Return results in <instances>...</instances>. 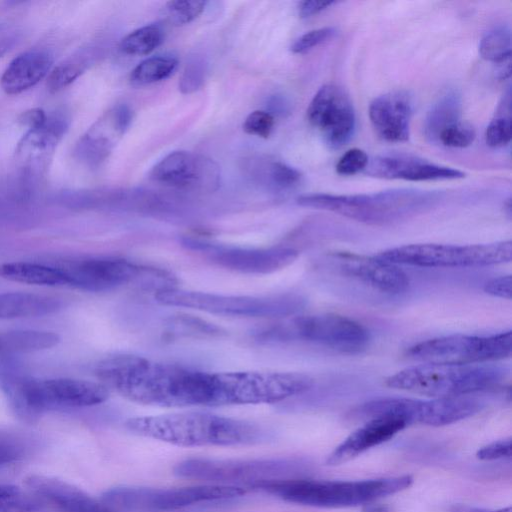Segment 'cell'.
I'll return each mask as SVG.
<instances>
[{
    "label": "cell",
    "instance_id": "83f0119b",
    "mask_svg": "<svg viewBox=\"0 0 512 512\" xmlns=\"http://www.w3.org/2000/svg\"><path fill=\"white\" fill-rule=\"evenodd\" d=\"M0 277L9 281L40 285H67L66 278L56 266L30 262H7L0 264Z\"/></svg>",
    "mask_w": 512,
    "mask_h": 512
},
{
    "label": "cell",
    "instance_id": "7c38bea8",
    "mask_svg": "<svg viewBox=\"0 0 512 512\" xmlns=\"http://www.w3.org/2000/svg\"><path fill=\"white\" fill-rule=\"evenodd\" d=\"M272 333L350 354L365 350L370 342L369 332L363 325L346 316L330 313L295 317Z\"/></svg>",
    "mask_w": 512,
    "mask_h": 512
},
{
    "label": "cell",
    "instance_id": "f6af8a7d",
    "mask_svg": "<svg viewBox=\"0 0 512 512\" xmlns=\"http://www.w3.org/2000/svg\"><path fill=\"white\" fill-rule=\"evenodd\" d=\"M511 285V276L503 275L487 281L484 285V291L491 296L510 300L512 296Z\"/></svg>",
    "mask_w": 512,
    "mask_h": 512
},
{
    "label": "cell",
    "instance_id": "7a4b0ae2",
    "mask_svg": "<svg viewBox=\"0 0 512 512\" xmlns=\"http://www.w3.org/2000/svg\"><path fill=\"white\" fill-rule=\"evenodd\" d=\"M134 434L174 445L235 446L264 440V431L246 421L206 412H178L129 418Z\"/></svg>",
    "mask_w": 512,
    "mask_h": 512
},
{
    "label": "cell",
    "instance_id": "cb8c5ba5",
    "mask_svg": "<svg viewBox=\"0 0 512 512\" xmlns=\"http://www.w3.org/2000/svg\"><path fill=\"white\" fill-rule=\"evenodd\" d=\"M53 56L43 49H32L14 58L3 72L0 84L9 95L22 93L42 80L50 71Z\"/></svg>",
    "mask_w": 512,
    "mask_h": 512
},
{
    "label": "cell",
    "instance_id": "e575fe53",
    "mask_svg": "<svg viewBox=\"0 0 512 512\" xmlns=\"http://www.w3.org/2000/svg\"><path fill=\"white\" fill-rule=\"evenodd\" d=\"M33 446L32 438L25 434L0 431V468L21 460Z\"/></svg>",
    "mask_w": 512,
    "mask_h": 512
},
{
    "label": "cell",
    "instance_id": "5bb4252c",
    "mask_svg": "<svg viewBox=\"0 0 512 512\" xmlns=\"http://www.w3.org/2000/svg\"><path fill=\"white\" fill-rule=\"evenodd\" d=\"M67 285L90 292L110 291L141 277L144 268L124 258L113 256L65 260L56 266Z\"/></svg>",
    "mask_w": 512,
    "mask_h": 512
},
{
    "label": "cell",
    "instance_id": "60d3db41",
    "mask_svg": "<svg viewBox=\"0 0 512 512\" xmlns=\"http://www.w3.org/2000/svg\"><path fill=\"white\" fill-rule=\"evenodd\" d=\"M205 62L200 57H195L187 63L180 78L179 88L183 93H191L197 90L205 78Z\"/></svg>",
    "mask_w": 512,
    "mask_h": 512
},
{
    "label": "cell",
    "instance_id": "ee69618b",
    "mask_svg": "<svg viewBox=\"0 0 512 512\" xmlns=\"http://www.w3.org/2000/svg\"><path fill=\"white\" fill-rule=\"evenodd\" d=\"M512 441L511 438L493 441L476 452L477 459L481 461H495L511 458Z\"/></svg>",
    "mask_w": 512,
    "mask_h": 512
},
{
    "label": "cell",
    "instance_id": "d6986e66",
    "mask_svg": "<svg viewBox=\"0 0 512 512\" xmlns=\"http://www.w3.org/2000/svg\"><path fill=\"white\" fill-rule=\"evenodd\" d=\"M132 120V113L124 104L106 112L79 139L75 155L89 166L102 163L122 138Z\"/></svg>",
    "mask_w": 512,
    "mask_h": 512
},
{
    "label": "cell",
    "instance_id": "d590c367",
    "mask_svg": "<svg viewBox=\"0 0 512 512\" xmlns=\"http://www.w3.org/2000/svg\"><path fill=\"white\" fill-rule=\"evenodd\" d=\"M263 166L264 174L261 178L276 189H291L300 182L301 173L283 162L271 161Z\"/></svg>",
    "mask_w": 512,
    "mask_h": 512
},
{
    "label": "cell",
    "instance_id": "6da1fadb",
    "mask_svg": "<svg viewBox=\"0 0 512 512\" xmlns=\"http://www.w3.org/2000/svg\"><path fill=\"white\" fill-rule=\"evenodd\" d=\"M97 378L130 401L160 407L243 405L242 371L206 372L139 356L103 360Z\"/></svg>",
    "mask_w": 512,
    "mask_h": 512
},
{
    "label": "cell",
    "instance_id": "7dc6e473",
    "mask_svg": "<svg viewBox=\"0 0 512 512\" xmlns=\"http://www.w3.org/2000/svg\"><path fill=\"white\" fill-rule=\"evenodd\" d=\"M335 4L334 1L309 0L299 3L298 11L302 18L311 17Z\"/></svg>",
    "mask_w": 512,
    "mask_h": 512
},
{
    "label": "cell",
    "instance_id": "9a60e30c",
    "mask_svg": "<svg viewBox=\"0 0 512 512\" xmlns=\"http://www.w3.org/2000/svg\"><path fill=\"white\" fill-rule=\"evenodd\" d=\"M307 117L318 129L325 143L338 149L352 138L356 118L352 102L346 92L335 84H325L312 98Z\"/></svg>",
    "mask_w": 512,
    "mask_h": 512
},
{
    "label": "cell",
    "instance_id": "74e56055",
    "mask_svg": "<svg viewBox=\"0 0 512 512\" xmlns=\"http://www.w3.org/2000/svg\"><path fill=\"white\" fill-rule=\"evenodd\" d=\"M206 1L176 0L166 3L164 13L167 20L176 26L188 24L204 11Z\"/></svg>",
    "mask_w": 512,
    "mask_h": 512
},
{
    "label": "cell",
    "instance_id": "ba28073f",
    "mask_svg": "<svg viewBox=\"0 0 512 512\" xmlns=\"http://www.w3.org/2000/svg\"><path fill=\"white\" fill-rule=\"evenodd\" d=\"M245 493L242 487L226 484L169 489L122 486L107 490L100 499L114 512H163Z\"/></svg>",
    "mask_w": 512,
    "mask_h": 512
},
{
    "label": "cell",
    "instance_id": "277c9868",
    "mask_svg": "<svg viewBox=\"0 0 512 512\" xmlns=\"http://www.w3.org/2000/svg\"><path fill=\"white\" fill-rule=\"evenodd\" d=\"M441 198L434 191L392 189L369 194L335 195L313 193L301 195L303 207L330 211L370 225L397 222L432 208Z\"/></svg>",
    "mask_w": 512,
    "mask_h": 512
},
{
    "label": "cell",
    "instance_id": "484cf974",
    "mask_svg": "<svg viewBox=\"0 0 512 512\" xmlns=\"http://www.w3.org/2000/svg\"><path fill=\"white\" fill-rule=\"evenodd\" d=\"M62 302L51 296L12 292L0 294V319L38 317L59 310Z\"/></svg>",
    "mask_w": 512,
    "mask_h": 512
},
{
    "label": "cell",
    "instance_id": "603a6c76",
    "mask_svg": "<svg viewBox=\"0 0 512 512\" xmlns=\"http://www.w3.org/2000/svg\"><path fill=\"white\" fill-rule=\"evenodd\" d=\"M29 489L60 512H114L101 499L56 478L31 475Z\"/></svg>",
    "mask_w": 512,
    "mask_h": 512
},
{
    "label": "cell",
    "instance_id": "1f68e13d",
    "mask_svg": "<svg viewBox=\"0 0 512 512\" xmlns=\"http://www.w3.org/2000/svg\"><path fill=\"white\" fill-rule=\"evenodd\" d=\"M91 54L87 50L70 56L50 73L47 87L50 91H59L76 80L88 67Z\"/></svg>",
    "mask_w": 512,
    "mask_h": 512
},
{
    "label": "cell",
    "instance_id": "d6a6232c",
    "mask_svg": "<svg viewBox=\"0 0 512 512\" xmlns=\"http://www.w3.org/2000/svg\"><path fill=\"white\" fill-rule=\"evenodd\" d=\"M480 56L494 64L511 58V31L507 26H499L489 31L480 41Z\"/></svg>",
    "mask_w": 512,
    "mask_h": 512
},
{
    "label": "cell",
    "instance_id": "8fae6325",
    "mask_svg": "<svg viewBox=\"0 0 512 512\" xmlns=\"http://www.w3.org/2000/svg\"><path fill=\"white\" fill-rule=\"evenodd\" d=\"M481 409V403L467 396L431 398H382L366 402L358 409V414L371 418L383 414L396 415L407 424L419 423L428 426L449 425L468 418Z\"/></svg>",
    "mask_w": 512,
    "mask_h": 512
},
{
    "label": "cell",
    "instance_id": "c3c4849f",
    "mask_svg": "<svg viewBox=\"0 0 512 512\" xmlns=\"http://www.w3.org/2000/svg\"><path fill=\"white\" fill-rule=\"evenodd\" d=\"M450 512H512L511 507L501 508V509H485V508H479L464 504L454 505Z\"/></svg>",
    "mask_w": 512,
    "mask_h": 512
},
{
    "label": "cell",
    "instance_id": "5b68a950",
    "mask_svg": "<svg viewBox=\"0 0 512 512\" xmlns=\"http://www.w3.org/2000/svg\"><path fill=\"white\" fill-rule=\"evenodd\" d=\"M0 386L19 417L37 418L46 411L94 406L109 397L101 382L71 378L36 380L13 373L0 374Z\"/></svg>",
    "mask_w": 512,
    "mask_h": 512
},
{
    "label": "cell",
    "instance_id": "d4e9b609",
    "mask_svg": "<svg viewBox=\"0 0 512 512\" xmlns=\"http://www.w3.org/2000/svg\"><path fill=\"white\" fill-rule=\"evenodd\" d=\"M67 121L59 115H47L40 125L31 128L18 145L17 154L24 162L46 156L56 147L67 130Z\"/></svg>",
    "mask_w": 512,
    "mask_h": 512
},
{
    "label": "cell",
    "instance_id": "ab89813d",
    "mask_svg": "<svg viewBox=\"0 0 512 512\" xmlns=\"http://www.w3.org/2000/svg\"><path fill=\"white\" fill-rule=\"evenodd\" d=\"M336 34L334 27H323L311 30L294 41L291 51L295 54H305L315 47L329 41Z\"/></svg>",
    "mask_w": 512,
    "mask_h": 512
},
{
    "label": "cell",
    "instance_id": "bcb514c9",
    "mask_svg": "<svg viewBox=\"0 0 512 512\" xmlns=\"http://www.w3.org/2000/svg\"><path fill=\"white\" fill-rule=\"evenodd\" d=\"M18 35L16 27L0 24V58L15 45Z\"/></svg>",
    "mask_w": 512,
    "mask_h": 512
},
{
    "label": "cell",
    "instance_id": "f1b7e54d",
    "mask_svg": "<svg viewBox=\"0 0 512 512\" xmlns=\"http://www.w3.org/2000/svg\"><path fill=\"white\" fill-rule=\"evenodd\" d=\"M461 99L455 90L442 94L427 113L424 130L426 137L438 142L443 130L460 121Z\"/></svg>",
    "mask_w": 512,
    "mask_h": 512
},
{
    "label": "cell",
    "instance_id": "4316f807",
    "mask_svg": "<svg viewBox=\"0 0 512 512\" xmlns=\"http://www.w3.org/2000/svg\"><path fill=\"white\" fill-rule=\"evenodd\" d=\"M60 336L51 331L13 330L0 332V364L18 354L49 349L57 345Z\"/></svg>",
    "mask_w": 512,
    "mask_h": 512
},
{
    "label": "cell",
    "instance_id": "8d00e7d4",
    "mask_svg": "<svg viewBox=\"0 0 512 512\" xmlns=\"http://www.w3.org/2000/svg\"><path fill=\"white\" fill-rule=\"evenodd\" d=\"M40 502L22 493L17 487L0 484V512H36Z\"/></svg>",
    "mask_w": 512,
    "mask_h": 512
},
{
    "label": "cell",
    "instance_id": "e0dca14e",
    "mask_svg": "<svg viewBox=\"0 0 512 512\" xmlns=\"http://www.w3.org/2000/svg\"><path fill=\"white\" fill-rule=\"evenodd\" d=\"M200 245L210 259L227 269L245 273H270L282 269L296 260L298 252L290 247L237 248Z\"/></svg>",
    "mask_w": 512,
    "mask_h": 512
},
{
    "label": "cell",
    "instance_id": "3957f363",
    "mask_svg": "<svg viewBox=\"0 0 512 512\" xmlns=\"http://www.w3.org/2000/svg\"><path fill=\"white\" fill-rule=\"evenodd\" d=\"M413 481L411 475L358 481L272 479L250 487L300 505L345 508L371 504L409 488Z\"/></svg>",
    "mask_w": 512,
    "mask_h": 512
},
{
    "label": "cell",
    "instance_id": "9c48e42d",
    "mask_svg": "<svg viewBox=\"0 0 512 512\" xmlns=\"http://www.w3.org/2000/svg\"><path fill=\"white\" fill-rule=\"evenodd\" d=\"M375 256L395 265L417 267L487 266L510 262L512 242L507 240L473 245L409 244L381 251Z\"/></svg>",
    "mask_w": 512,
    "mask_h": 512
},
{
    "label": "cell",
    "instance_id": "44dd1931",
    "mask_svg": "<svg viewBox=\"0 0 512 512\" xmlns=\"http://www.w3.org/2000/svg\"><path fill=\"white\" fill-rule=\"evenodd\" d=\"M406 426L407 422L396 415L371 417L333 449L326 458V464L336 466L349 462L370 448L388 441Z\"/></svg>",
    "mask_w": 512,
    "mask_h": 512
},
{
    "label": "cell",
    "instance_id": "836d02e7",
    "mask_svg": "<svg viewBox=\"0 0 512 512\" xmlns=\"http://www.w3.org/2000/svg\"><path fill=\"white\" fill-rule=\"evenodd\" d=\"M510 92L505 96L500 105L501 113L491 120L485 133L486 144L492 148H499L509 144L512 136Z\"/></svg>",
    "mask_w": 512,
    "mask_h": 512
},
{
    "label": "cell",
    "instance_id": "52a82bcc",
    "mask_svg": "<svg viewBox=\"0 0 512 512\" xmlns=\"http://www.w3.org/2000/svg\"><path fill=\"white\" fill-rule=\"evenodd\" d=\"M156 300L167 306L195 309L211 314L235 317H286L304 305L296 295L244 296L188 291L170 287L160 288Z\"/></svg>",
    "mask_w": 512,
    "mask_h": 512
},
{
    "label": "cell",
    "instance_id": "7402d4cb",
    "mask_svg": "<svg viewBox=\"0 0 512 512\" xmlns=\"http://www.w3.org/2000/svg\"><path fill=\"white\" fill-rule=\"evenodd\" d=\"M413 114L412 96L404 90L376 97L369 106V118L377 135L387 141H407Z\"/></svg>",
    "mask_w": 512,
    "mask_h": 512
},
{
    "label": "cell",
    "instance_id": "2e32d148",
    "mask_svg": "<svg viewBox=\"0 0 512 512\" xmlns=\"http://www.w3.org/2000/svg\"><path fill=\"white\" fill-rule=\"evenodd\" d=\"M150 177L169 187L212 192L219 187L221 174L219 166L204 155L174 151L152 168Z\"/></svg>",
    "mask_w": 512,
    "mask_h": 512
},
{
    "label": "cell",
    "instance_id": "4dcf8cb0",
    "mask_svg": "<svg viewBox=\"0 0 512 512\" xmlns=\"http://www.w3.org/2000/svg\"><path fill=\"white\" fill-rule=\"evenodd\" d=\"M164 31L158 24L138 28L120 42V50L127 55H147L161 45Z\"/></svg>",
    "mask_w": 512,
    "mask_h": 512
},
{
    "label": "cell",
    "instance_id": "8992f818",
    "mask_svg": "<svg viewBox=\"0 0 512 512\" xmlns=\"http://www.w3.org/2000/svg\"><path fill=\"white\" fill-rule=\"evenodd\" d=\"M504 367L491 364H428L405 368L386 378L393 389L431 398L467 396L498 386L506 377Z\"/></svg>",
    "mask_w": 512,
    "mask_h": 512
},
{
    "label": "cell",
    "instance_id": "30bf717a",
    "mask_svg": "<svg viewBox=\"0 0 512 512\" xmlns=\"http://www.w3.org/2000/svg\"><path fill=\"white\" fill-rule=\"evenodd\" d=\"M511 331L489 336L453 334L427 339L410 346L406 355L428 364L470 365L510 357Z\"/></svg>",
    "mask_w": 512,
    "mask_h": 512
},
{
    "label": "cell",
    "instance_id": "b9f144b4",
    "mask_svg": "<svg viewBox=\"0 0 512 512\" xmlns=\"http://www.w3.org/2000/svg\"><path fill=\"white\" fill-rule=\"evenodd\" d=\"M369 158L365 151L352 148L346 151L336 164V172L339 175L350 176L364 171Z\"/></svg>",
    "mask_w": 512,
    "mask_h": 512
},
{
    "label": "cell",
    "instance_id": "4fadbf2b",
    "mask_svg": "<svg viewBox=\"0 0 512 512\" xmlns=\"http://www.w3.org/2000/svg\"><path fill=\"white\" fill-rule=\"evenodd\" d=\"M290 463L278 459H207L192 458L180 462L175 473L180 477L233 483L245 482L249 487L275 479L287 471Z\"/></svg>",
    "mask_w": 512,
    "mask_h": 512
},
{
    "label": "cell",
    "instance_id": "f546056e",
    "mask_svg": "<svg viewBox=\"0 0 512 512\" xmlns=\"http://www.w3.org/2000/svg\"><path fill=\"white\" fill-rule=\"evenodd\" d=\"M177 66L178 61L172 56L149 57L131 71L130 82L134 86H145L165 80L174 73Z\"/></svg>",
    "mask_w": 512,
    "mask_h": 512
},
{
    "label": "cell",
    "instance_id": "f35d334b",
    "mask_svg": "<svg viewBox=\"0 0 512 512\" xmlns=\"http://www.w3.org/2000/svg\"><path fill=\"white\" fill-rule=\"evenodd\" d=\"M475 139V131L467 123L457 122L441 132L438 142L451 148H465Z\"/></svg>",
    "mask_w": 512,
    "mask_h": 512
},
{
    "label": "cell",
    "instance_id": "ac0fdd59",
    "mask_svg": "<svg viewBox=\"0 0 512 512\" xmlns=\"http://www.w3.org/2000/svg\"><path fill=\"white\" fill-rule=\"evenodd\" d=\"M330 260L342 274L383 293L400 294L409 287V279L398 265L383 261L376 256L338 252L333 254Z\"/></svg>",
    "mask_w": 512,
    "mask_h": 512
},
{
    "label": "cell",
    "instance_id": "7bdbcfd3",
    "mask_svg": "<svg viewBox=\"0 0 512 512\" xmlns=\"http://www.w3.org/2000/svg\"><path fill=\"white\" fill-rule=\"evenodd\" d=\"M274 124V117L269 112L256 110L246 117L243 130L247 134L267 138L272 133Z\"/></svg>",
    "mask_w": 512,
    "mask_h": 512
},
{
    "label": "cell",
    "instance_id": "ffe728a7",
    "mask_svg": "<svg viewBox=\"0 0 512 512\" xmlns=\"http://www.w3.org/2000/svg\"><path fill=\"white\" fill-rule=\"evenodd\" d=\"M364 172L384 179L408 181L453 180L465 177L460 170L406 153H388L368 161Z\"/></svg>",
    "mask_w": 512,
    "mask_h": 512
}]
</instances>
